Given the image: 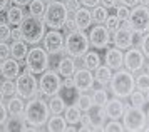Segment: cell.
<instances>
[{
    "label": "cell",
    "instance_id": "obj_30",
    "mask_svg": "<svg viewBox=\"0 0 149 132\" xmlns=\"http://www.w3.org/2000/svg\"><path fill=\"white\" fill-rule=\"evenodd\" d=\"M89 115L92 119V126H102L106 122V110L102 106H92L89 110Z\"/></svg>",
    "mask_w": 149,
    "mask_h": 132
},
{
    "label": "cell",
    "instance_id": "obj_22",
    "mask_svg": "<svg viewBox=\"0 0 149 132\" xmlns=\"http://www.w3.org/2000/svg\"><path fill=\"white\" fill-rule=\"evenodd\" d=\"M25 19V12H24V7L14 5L7 10V24L12 27H19Z\"/></svg>",
    "mask_w": 149,
    "mask_h": 132
},
{
    "label": "cell",
    "instance_id": "obj_46",
    "mask_svg": "<svg viewBox=\"0 0 149 132\" xmlns=\"http://www.w3.org/2000/svg\"><path fill=\"white\" fill-rule=\"evenodd\" d=\"M81 5H84L86 8H94V7L101 5V0H79Z\"/></svg>",
    "mask_w": 149,
    "mask_h": 132
},
{
    "label": "cell",
    "instance_id": "obj_5",
    "mask_svg": "<svg viewBox=\"0 0 149 132\" xmlns=\"http://www.w3.org/2000/svg\"><path fill=\"white\" fill-rule=\"evenodd\" d=\"M89 37L84 30H74L64 35V50L74 59H82L89 50Z\"/></svg>",
    "mask_w": 149,
    "mask_h": 132
},
{
    "label": "cell",
    "instance_id": "obj_25",
    "mask_svg": "<svg viewBox=\"0 0 149 132\" xmlns=\"http://www.w3.org/2000/svg\"><path fill=\"white\" fill-rule=\"evenodd\" d=\"M0 131H5V132H10V131H29V126L27 122L24 120V117H10L7 119V122L0 127Z\"/></svg>",
    "mask_w": 149,
    "mask_h": 132
},
{
    "label": "cell",
    "instance_id": "obj_13",
    "mask_svg": "<svg viewBox=\"0 0 149 132\" xmlns=\"http://www.w3.org/2000/svg\"><path fill=\"white\" fill-rule=\"evenodd\" d=\"M144 64H146V57L142 55V52L137 47H131L124 53V67L131 74H136L141 69H144Z\"/></svg>",
    "mask_w": 149,
    "mask_h": 132
},
{
    "label": "cell",
    "instance_id": "obj_40",
    "mask_svg": "<svg viewBox=\"0 0 149 132\" xmlns=\"http://www.w3.org/2000/svg\"><path fill=\"white\" fill-rule=\"evenodd\" d=\"M10 25L8 24H0V42H7L10 40Z\"/></svg>",
    "mask_w": 149,
    "mask_h": 132
},
{
    "label": "cell",
    "instance_id": "obj_45",
    "mask_svg": "<svg viewBox=\"0 0 149 132\" xmlns=\"http://www.w3.org/2000/svg\"><path fill=\"white\" fill-rule=\"evenodd\" d=\"M64 30H65V33H70V32H74V30H77L74 19H67L65 20V24H64Z\"/></svg>",
    "mask_w": 149,
    "mask_h": 132
},
{
    "label": "cell",
    "instance_id": "obj_4",
    "mask_svg": "<svg viewBox=\"0 0 149 132\" xmlns=\"http://www.w3.org/2000/svg\"><path fill=\"white\" fill-rule=\"evenodd\" d=\"M122 127L124 131L137 132V131H149L148 127V114L142 107H134L126 104V110L122 114Z\"/></svg>",
    "mask_w": 149,
    "mask_h": 132
},
{
    "label": "cell",
    "instance_id": "obj_42",
    "mask_svg": "<svg viewBox=\"0 0 149 132\" xmlns=\"http://www.w3.org/2000/svg\"><path fill=\"white\" fill-rule=\"evenodd\" d=\"M64 5H65V8H67V12H77L79 8H81V2L79 0H65L64 2Z\"/></svg>",
    "mask_w": 149,
    "mask_h": 132
},
{
    "label": "cell",
    "instance_id": "obj_39",
    "mask_svg": "<svg viewBox=\"0 0 149 132\" xmlns=\"http://www.w3.org/2000/svg\"><path fill=\"white\" fill-rule=\"evenodd\" d=\"M106 28H107L109 32H114L116 28H119V19L116 17V15H107V19H106Z\"/></svg>",
    "mask_w": 149,
    "mask_h": 132
},
{
    "label": "cell",
    "instance_id": "obj_37",
    "mask_svg": "<svg viewBox=\"0 0 149 132\" xmlns=\"http://www.w3.org/2000/svg\"><path fill=\"white\" fill-rule=\"evenodd\" d=\"M0 90H2V94L5 95V97H12V95H15L17 94V89H15V82L14 80H3L2 82V87H0Z\"/></svg>",
    "mask_w": 149,
    "mask_h": 132
},
{
    "label": "cell",
    "instance_id": "obj_43",
    "mask_svg": "<svg viewBox=\"0 0 149 132\" xmlns=\"http://www.w3.org/2000/svg\"><path fill=\"white\" fill-rule=\"evenodd\" d=\"M116 17H117L119 20L127 19L129 17V8L127 7H124V5H117L116 7Z\"/></svg>",
    "mask_w": 149,
    "mask_h": 132
},
{
    "label": "cell",
    "instance_id": "obj_51",
    "mask_svg": "<svg viewBox=\"0 0 149 132\" xmlns=\"http://www.w3.org/2000/svg\"><path fill=\"white\" fill-rule=\"evenodd\" d=\"M65 89V87H64ZM64 99H74V87L72 89H65V92H64Z\"/></svg>",
    "mask_w": 149,
    "mask_h": 132
},
{
    "label": "cell",
    "instance_id": "obj_15",
    "mask_svg": "<svg viewBox=\"0 0 149 132\" xmlns=\"http://www.w3.org/2000/svg\"><path fill=\"white\" fill-rule=\"evenodd\" d=\"M116 49H121V50H127L132 47L134 44V32L131 28H116L114 35H112V40Z\"/></svg>",
    "mask_w": 149,
    "mask_h": 132
},
{
    "label": "cell",
    "instance_id": "obj_28",
    "mask_svg": "<svg viewBox=\"0 0 149 132\" xmlns=\"http://www.w3.org/2000/svg\"><path fill=\"white\" fill-rule=\"evenodd\" d=\"M49 106V110H50V114H64V110H65V99L62 97V95H59V94H55V95H52L50 99H49L47 102Z\"/></svg>",
    "mask_w": 149,
    "mask_h": 132
},
{
    "label": "cell",
    "instance_id": "obj_21",
    "mask_svg": "<svg viewBox=\"0 0 149 132\" xmlns=\"http://www.w3.org/2000/svg\"><path fill=\"white\" fill-rule=\"evenodd\" d=\"M7 110L10 117H24V110H25V104H24V99L22 97H8L7 102Z\"/></svg>",
    "mask_w": 149,
    "mask_h": 132
},
{
    "label": "cell",
    "instance_id": "obj_41",
    "mask_svg": "<svg viewBox=\"0 0 149 132\" xmlns=\"http://www.w3.org/2000/svg\"><path fill=\"white\" fill-rule=\"evenodd\" d=\"M10 59V45L7 42H0V62Z\"/></svg>",
    "mask_w": 149,
    "mask_h": 132
},
{
    "label": "cell",
    "instance_id": "obj_18",
    "mask_svg": "<svg viewBox=\"0 0 149 132\" xmlns=\"http://www.w3.org/2000/svg\"><path fill=\"white\" fill-rule=\"evenodd\" d=\"M0 74H2V77L3 79H8V80H14L19 77V74H20V64H19V60L15 59H7L2 62V67H0Z\"/></svg>",
    "mask_w": 149,
    "mask_h": 132
},
{
    "label": "cell",
    "instance_id": "obj_36",
    "mask_svg": "<svg viewBox=\"0 0 149 132\" xmlns=\"http://www.w3.org/2000/svg\"><path fill=\"white\" fill-rule=\"evenodd\" d=\"M91 99H92V104L94 106H106V102L109 100V94L104 90V89H95L92 95H91Z\"/></svg>",
    "mask_w": 149,
    "mask_h": 132
},
{
    "label": "cell",
    "instance_id": "obj_7",
    "mask_svg": "<svg viewBox=\"0 0 149 132\" xmlns=\"http://www.w3.org/2000/svg\"><path fill=\"white\" fill-rule=\"evenodd\" d=\"M49 65H50V55L45 52L44 47L34 45L25 55V69L35 75H40L42 72H45Z\"/></svg>",
    "mask_w": 149,
    "mask_h": 132
},
{
    "label": "cell",
    "instance_id": "obj_54",
    "mask_svg": "<svg viewBox=\"0 0 149 132\" xmlns=\"http://www.w3.org/2000/svg\"><path fill=\"white\" fill-rule=\"evenodd\" d=\"M10 3V0H0V10H5Z\"/></svg>",
    "mask_w": 149,
    "mask_h": 132
},
{
    "label": "cell",
    "instance_id": "obj_49",
    "mask_svg": "<svg viewBox=\"0 0 149 132\" xmlns=\"http://www.w3.org/2000/svg\"><path fill=\"white\" fill-rule=\"evenodd\" d=\"M62 87H65V89H72V87H74V79H72V77H64V80H62Z\"/></svg>",
    "mask_w": 149,
    "mask_h": 132
},
{
    "label": "cell",
    "instance_id": "obj_34",
    "mask_svg": "<svg viewBox=\"0 0 149 132\" xmlns=\"http://www.w3.org/2000/svg\"><path fill=\"white\" fill-rule=\"evenodd\" d=\"M134 85H136V90H141V92L148 94L149 92V74L141 72L134 79Z\"/></svg>",
    "mask_w": 149,
    "mask_h": 132
},
{
    "label": "cell",
    "instance_id": "obj_29",
    "mask_svg": "<svg viewBox=\"0 0 149 132\" xmlns=\"http://www.w3.org/2000/svg\"><path fill=\"white\" fill-rule=\"evenodd\" d=\"M94 72H95L94 80L99 84V85H102V87L107 85L109 80H111V77H112V70H111L107 65H99V67L94 70Z\"/></svg>",
    "mask_w": 149,
    "mask_h": 132
},
{
    "label": "cell",
    "instance_id": "obj_24",
    "mask_svg": "<svg viewBox=\"0 0 149 132\" xmlns=\"http://www.w3.org/2000/svg\"><path fill=\"white\" fill-rule=\"evenodd\" d=\"M45 129L50 132H65L67 122L62 117V114H52V117L47 119V127Z\"/></svg>",
    "mask_w": 149,
    "mask_h": 132
},
{
    "label": "cell",
    "instance_id": "obj_33",
    "mask_svg": "<svg viewBox=\"0 0 149 132\" xmlns=\"http://www.w3.org/2000/svg\"><path fill=\"white\" fill-rule=\"evenodd\" d=\"M107 8H104L102 5H97L91 10V17H92V24H104L107 19Z\"/></svg>",
    "mask_w": 149,
    "mask_h": 132
},
{
    "label": "cell",
    "instance_id": "obj_10",
    "mask_svg": "<svg viewBox=\"0 0 149 132\" xmlns=\"http://www.w3.org/2000/svg\"><path fill=\"white\" fill-rule=\"evenodd\" d=\"M62 89V80L61 75L55 72V70H45L40 74V79H39V90L42 92V95H47L52 97L55 94H59Z\"/></svg>",
    "mask_w": 149,
    "mask_h": 132
},
{
    "label": "cell",
    "instance_id": "obj_32",
    "mask_svg": "<svg viewBox=\"0 0 149 132\" xmlns=\"http://www.w3.org/2000/svg\"><path fill=\"white\" fill-rule=\"evenodd\" d=\"M127 99L131 100V106H134V107H144L148 104V95L144 92H141V90H136V89L131 92V95Z\"/></svg>",
    "mask_w": 149,
    "mask_h": 132
},
{
    "label": "cell",
    "instance_id": "obj_56",
    "mask_svg": "<svg viewBox=\"0 0 149 132\" xmlns=\"http://www.w3.org/2000/svg\"><path fill=\"white\" fill-rule=\"evenodd\" d=\"M139 5H142V7H148V5H149V0H139Z\"/></svg>",
    "mask_w": 149,
    "mask_h": 132
},
{
    "label": "cell",
    "instance_id": "obj_11",
    "mask_svg": "<svg viewBox=\"0 0 149 132\" xmlns=\"http://www.w3.org/2000/svg\"><path fill=\"white\" fill-rule=\"evenodd\" d=\"M89 45L94 47V50H102L107 49L111 44V32H109L102 24H95L94 27H91L89 32Z\"/></svg>",
    "mask_w": 149,
    "mask_h": 132
},
{
    "label": "cell",
    "instance_id": "obj_8",
    "mask_svg": "<svg viewBox=\"0 0 149 132\" xmlns=\"http://www.w3.org/2000/svg\"><path fill=\"white\" fill-rule=\"evenodd\" d=\"M69 19V12L64 2H54V3H49L44 13V22L45 25L50 27V30H62L65 20Z\"/></svg>",
    "mask_w": 149,
    "mask_h": 132
},
{
    "label": "cell",
    "instance_id": "obj_52",
    "mask_svg": "<svg viewBox=\"0 0 149 132\" xmlns=\"http://www.w3.org/2000/svg\"><path fill=\"white\" fill-rule=\"evenodd\" d=\"M14 5H19V7H25V5H29L32 0H10Z\"/></svg>",
    "mask_w": 149,
    "mask_h": 132
},
{
    "label": "cell",
    "instance_id": "obj_38",
    "mask_svg": "<svg viewBox=\"0 0 149 132\" xmlns=\"http://www.w3.org/2000/svg\"><path fill=\"white\" fill-rule=\"evenodd\" d=\"M104 131L106 132H122L124 131V127H122V124L119 122V120H116V119H111L104 126Z\"/></svg>",
    "mask_w": 149,
    "mask_h": 132
},
{
    "label": "cell",
    "instance_id": "obj_48",
    "mask_svg": "<svg viewBox=\"0 0 149 132\" xmlns=\"http://www.w3.org/2000/svg\"><path fill=\"white\" fill-rule=\"evenodd\" d=\"M117 3H119V0H101V5L104 7V8H114V7H117Z\"/></svg>",
    "mask_w": 149,
    "mask_h": 132
},
{
    "label": "cell",
    "instance_id": "obj_16",
    "mask_svg": "<svg viewBox=\"0 0 149 132\" xmlns=\"http://www.w3.org/2000/svg\"><path fill=\"white\" fill-rule=\"evenodd\" d=\"M104 60H106V65H107L111 70H119V69L124 67V53H122L121 49L109 47L107 50H106Z\"/></svg>",
    "mask_w": 149,
    "mask_h": 132
},
{
    "label": "cell",
    "instance_id": "obj_6",
    "mask_svg": "<svg viewBox=\"0 0 149 132\" xmlns=\"http://www.w3.org/2000/svg\"><path fill=\"white\" fill-rule=\"evenodd\" d=\"M15 89H17L19 97L27 100L42 95V92L39 90V80L35 79V74L29 72L27 69L19 74V77L15 79Z\"/></svg>",
    "mask_w": 149,
    "mask_h": 132
},
{
    "label": "cell",
    "instance_id": "obj_3",
    "mask_svg": "<svg viewBox=\"0 0 149 132\" xmlns=\"http://www.w3.org/2000/svg\"><path fill=\"white\" fill-rule=\"evenodd\" d=\"M19 27L22 30V40L30 44V45L40 44L44 35H45V22H44V19H39V17H34V15H25L24 22Z\"/></svg>",
    "mask_w": 149,
    "mask_h": 132
},
{
    "label": "cell",
    "instance_id": "obj_53",
    "mask_svg": "<svg viewBox=\"0 0 149 132\" xmlns=\"http://www.w3.org/2000/svg\"><path fill=\"white\" fill-rule=\"evenodd\" d=\"M119 28H131V25H129V20L127 19L119 20Z\"/></svg>",
    "mask_w": 149,
    "mask_h": 132
},
{
    "label": "cell",
    "instance_id": "obj_2",
    "mask_svg": "<svg viewBox=\"0 0 149 132\" xmlns=\"http://www.w3.org/2000/svg\"><path fill=\"white\" fill-rule=\"evenodd\" d=\"M109 89H111V94H114L117 99H127L131 92L136 89L134 85V75L129 72V70H124V69H119L116 70V74H112V77L109 80Z\"/></svg>",
    "mask_w": 149,
    "mask_h": 132
},
{
    "label": "cell",
    "instance_id": "obj_35",
    "mask_svg": "<svg viewBox=\"0 0 149 132\" xmlns=\"http://www.w3.org/2000/svg\"><path fill=\"white\" fill-rule=\"evenodd\" d=\"M75 106L81 109L82 112H89L91 110V107L94 106L92 104V99H91V95H87V94H79L77 95V100H75Z\"/></svg>",
    "mask_w": 149,
    "mask_h": 132
},
{
    "label": "cell",
    "instance_id": "obj_17",
    "mask_svg": "<svg viewBox=\"0 0 149 132\" xmlns=\"http://www.w3.org/2000/svg\"><path fill=\"white\" fill-rule=\"evenodd\" d=\"M104 110H106V117L119 120L122 117L124 110H126V104L121 99H117V97L116 99H109L106 102V106H104Z\"/></svg>",
    "mask_w": 149,
    "mask_h": 132
},
{
    "label": "cell",
    "instance_id": "obj_14",
    "mask_svg": "<svg viewBox=\"0 0 149 132\" xmlns=\"http://www.w3.org/2000/svg\"><path fill=\"white\" fill-rule=\"evenodd\" d=\"M72 79H74V89L75 90H79V92H87V90H92V87H94V74L92 70H89V69H77L72 75Z\"/></svg>",
    "mask_w": 149,
    "mask_h": 132
},
{
    "label": "cell",
    "instance_id": "obj_57",
    "mask_svg": "<svg viewBox=\"0 0 149 132\" xmlns=\"http://www.w3.org/2000/svg\"><path fill=\"white\" fill-rule=\"evenodd\" d=\"M44 2H45V3L49 5V3H54V2H57V0H44Z\"/></svg>",
    "mask_w": 149,
    "mask_h": 132
},
{
    "label": "cell",
    "instance_id": "obj_19",
    "mask_svg": "<svg viewBox=\"0 0 149 132\" xmlns=\"http://www.w3.org/2000/svg\"><path fill=\"white\" fill-rule=\"evenodd\" d=\"M77 70V62L70 55H62L59 64H57V74L62 77H72L74 72Z\"/></svg>",
    "mask_w": 149,
    "mask_h": 132
},
{
    "label": "cell",
    "instance_id": "obj_55",
    "mask_svg": "<svg viewBox=\"0 0 149 132\" xmlns=\"http://www.w3.org/2000/svg\"><path fill=\"white\" fill-rule=\"evenodd\" d=\"M3 10H0V24H7V13H2Z\"/></svg>",
    "mask_w": 149,
    "mask_h": 132
},
{
    "label": "cell",
    "instance_id": "obj_58",
    "mask_svg": "<svg viewBox=\"0 0 149 132\" xmlns=\"http://www.w3.org/2000/svg\"><path fill=\"white\" fill-rule=\"evenodd\" d=\"M3 97H5V95H3V94H2V90H0V102H2V100H3Z\"/></svg>",
    "mask_w": 149,
    "mask_h": 132
},
{
    "label": "cell",
    "instance_id": "obj_26",
    "mask_svg": "<svg viewBox=\"0 0 149 132\" xmlns=\"http://www.w3.org/2000/svg\"><path fill=\"white\" fill-rule=\"evenodd\" d=\"M82 64H84L86 69H89V70L94 72L95 69L101 65V55L97 53V50H87L86 55L82 57Z\"/></svg>",
    "mask_w": 149,
    "mask_h": 132
},
{
    "label": "cell",
    "instance_id": "obj_1",
    "mask_svg": "<svg viewBox=\"0 0 149 132\" xmlns=\"http://www.w3.org/2000/svg\"><path fill=\"white\" fill-rule=\"evenodd\" d=\"M49 114L50 110H49L47 102L42 100V97H34V99H29V102L25 104L24 120L27 122V126L44 131V124H47Z\"/></svg>",
    "mask_w": 149,
    "mask_h": 132
},
{
    "label": "cell",
    "instance_id": "obj_44",
    "mask_svg": "<svg viewBox=\"0 0 149 132\" xmlns=\"http://www.w3.org/2000/svg\"><path fill=\"white\" fill-rule=\"evenodd\" d=\"M8 119V110H7V106L3 102H0V127L3 126Z\"/></svg>",
    "mask_w": 149,
    "mask_h": 132
},
{
    "label": "cell",
    "instance_id": "obj_9",
    "mask_svg": "<svg viewBox=\"0 0 149 132\" xmlns=\"http://www.w3.org/2000/svg\"><path fill=\"white\" fill-rule=\"evenodd\" d=\"M129 25L134 33H148L149 28V8L142 5L132 7V10H129Z\"/></svg>",
    "mask_w": 149,
    "mask_h": 132
},
{
    "label": "cell",
    "instance_id": "obj_50",
    "mask_svg": "<svg viewBox=\"0 0 149 132\" xmlns=\"http://www.w3.org/2000/svg\"><path fill=\"white\" fill-rule=\"evenodd\" d=\"M122 2V5L124 7H136V5H139V0H121Z\"/></svg>",
    "mask_w": 149,
    "mask_h": 132
},
{
    "label": "cell",
    "instance_id": "obj_31",
    "mask_svg": "<svg viewBox=\"0 0 149 132\" xmlns=\"http://www.w3.org/2000/svg\"><path fill=\"white\" fill-rule=\"evenodd\" d=\"M45 8H47V3L44 0H32L29 3V12L34 17H39V19H44V13H45Z\"/></svg>",
    "mask_w": 149,
    "mask_h": 132
},
{
    "label": "cell",
    "instance_id": "obj_20",
    "mask_svg": "<svg viewBox=\"0 0 149 132\" xmlns=\"http://www.w3.org/2000/svg\"><path fill=\"white\" fill-rule=\"evenodd\" d=\"M74 22L77 30H87L89 27H92V17H91V10L89 8H79L77 12H74Z\"/></svg>",
    "mask_w": 149,
    "mask_h": 132
},
{
    "label": "cell",
    "instance_id": "obj_23",
    "mask_svg": "<svg viewBox=\"0 0 149 132\" xmlns=\"http://www.w3.org/2000/svg\"><path fill=\"white\" fill-rule=\"evenodd\" d=\"M29 52V47H27V42H24V40H14L12 44H10V57L15 60H24L25 59V55Z\"/></svg>",
    "mask_w": 149,
    "mask_h": 132
},
{
    "label": "cell",
    "instance_id": "obj_47",
    "mask_svg": "<svg viewBox=\"0 0 149 132\" xmlns=\"http://www.w3.org/2000/svg\"><path fill=\"white\" fill-rule=\"evenodd\" d=\"M10 39H12V40H22V30H20V27H14V28L10 30Z\"/></svg>",
    "mask_w": 149,
    "mask_h": 132
},
{
    "label": "cell",
    "instance_id": "obj_27",
    "mask_svg": "<svg viewBox=\"0 0 149 132\" xmlns=\"http://www.w3.org/2000/svg\"><path fill=\"white\" fill-rule=\"evenodd\" d=\"M81 117H82V110L75 106V104L74 106L65 107V110H64V119H65L67 124H72V126L81 124Z\"/></svg>",
    "mask_w": 149,
    "mask_h": 132
},
{
    "label": "cell",
    "instance_id": "obj_12",
    "mask_svg": "<svg viewBox=\"0 0 149 132\" xmlns=\"http://www.w3.org/2000/svg\"><path fill=\"white\" fill-rule=\"evenodd\" d=\"M44 49L49 55H59L64 50V35L61 30H50L44 35Z\"/></svg>",
    "mask_w": 149,
    "mask_h": 132
}]
</instances>
